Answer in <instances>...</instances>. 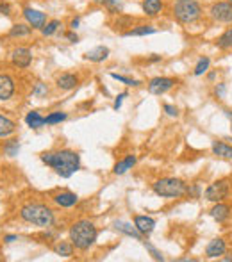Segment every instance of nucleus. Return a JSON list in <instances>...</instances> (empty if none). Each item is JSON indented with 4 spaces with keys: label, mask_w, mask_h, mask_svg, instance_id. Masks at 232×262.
I'll return each mask as SVG.
<instances>
[{
    "label": "nucleus",
    "mask_w": 232,
    "mask_h": 262,
    "mask_svg": "<svg viewBox=\"0 0 232 262\" xmlns=\"http://www.w3.org/2000/svg\"><path fill=\"white\" fill-rule=\"evenodd\" d=\"M157 61H161V55L152 54V57H150V63H157Z\"/></svg>",
    "instance_id": "a18cd8bd"
},
{
    "label": "nucleus",
    "mask_w": 232,
    "mask_h": 262,
    "mask_svg": "<svg viewBox=\"0 0 232 262\" xmlns=\"http://www.w3.org/2000/svg\"><path fill=\"white\" fill-rule=\"evenodd\" d=\"M209 16L218 23H232V4L229 0L215 2L209 7Z\"/></svg>",
    "instance_id": "0eeeda50"
},
{
    "label": "nucleus",
    "mask_w": 232,
    "mask_h": 262,
    "mask_svg": "<svg viewBox=\"0 0 232 262\" xmlns=\"http://www.w3.org/2000/svg\"><path fill=\"white\" fill-rule=\"evenodd\" d=\"M136 161H138V159H136V155L129 153V155H125L122 161H118V163L115 164L113 173H115V175H125L129 169H133V166L136 164Z\"/></svg>",
    "instance_id": "a211bd4d"
},
{
    "label": "nucleus",
    "mask_w": 232,
    "mask_h": 262,
    "mask_svg": "<svg viewBox=\"0 0 232 262\" xmlns=\"http://www.w3.org/2000/svg\"><path fill=\"white\" fill-rule=\"evenodd\" d=\"M65 39H68L70 43H79V36L75 34V31H68V33H65Z\"/></svg>",
    "instance_id": "a19ab883"
},
{
    "label": "nucleus",
    "mask_w": 232,
    "mask_h": 262,
    "mask_svg": "<svg viewBox=\"0 0 232 262\" xmlns=\"http://www.w3.org/2000/svg\"><path fill=\"white\" fill-rule=\"evenodd\" d=\"M33 95L34 97H38V98L47 97V95H49V87H47V84H43V82H36V86L33 87Z\"/></svg>",
    "instance_id": "f704fd0d"
},
{
    "label": "nucleus",
    "mask_w": 232,
    "mask_h": 262,
    "mask_svg": "<svg viewBox=\"0 0 232 262\" xmlns=\"http://www.w3.org/2000/svg\"><path fill=\"white\" fill-rule=\"evenodd\" d=\"M207 77H209V81H213V79H215V77H216V73H215V71H213V73H209V75H207Z\"/></svg>",
    "instance_id": "09e8293b"
},
{
    "label": "nucleus",
    "mask_w": 232,
    "mask_h": 262,
    "mask_svg": "<svg viewBox=\"0 0 232 262\" xmlns=\"http://www.w3.org/2000/svg\"><path fill=\"white\" fill-rule=\"evenodd\" d=\"M68 235H70L72 245L75 246L77 250L86 251L95 245L97 235H99V230H97L93 221H89V219H79V221H75V223L70 227Z\"/></svg>",
    "instance_id": "f03ea898"
},
{
    "label": "nucleus",
    "mask_w": 232,
    "mask_h": 262,
    "mask_svg": "<svg viewBox=\"0 0 232 262\" xmlns=\"http://www.w3.org/2000/svg\"><path fill=\"white\" fill-rule=\"evenodd\" d=\"M20 218L25 221V223L36 225V227H41V229H50L55 221L54 211L45 205V203H25L22 209H20Z\"/></svg>",
    "instance_id": "7ed1b4c3"
},
{
    "label": "nucleus",
    "mask_w": 232,
    "mask_h": 262,
    "mask_svg": "<svg viewBox=\"0 0 232 262\" xmlns=\"http://www.w3.org/2000/svg\"><path fill=\"white\" fill-rule=\"evenodd\" d=\"M79 84V75L75 73H61V75L55 79V86L63 89V91H70L73 87H77Z\"/></svg>",
    "instance_id": "dca6fc26"
},
{
    "label": "nucleus",
    "mask_w": 232,
    "mask_h": 262,
    "mask_svg": "<svg viewBox=\"0 0 232 262\" xmlns=\"http://www.w3.org/2000/svg\"><path fill=\"white\" fill-rule=\"evenodd\" d=\"M231 131H232V125H231Z\"/></svg>",
    "instance_id": "603ef678"
},
{
    "label": "nucleus",
    "mask_w": 232,
    "mask_h": 262,
    "mask_svg": "<svg viewBox=\"0 0 232 262\" xmlns=\"http://www.w3.org/2000/svg\"><path fill=\"white\" fill-rule=\"evenodd\" d=\"M157 33V29L154 25H138V27H133L129 29L127 33H123V36H150V34H155Z\"/></svg>",
    "instance_id": "a878e982"
},
{
    "label": "nucleus",
    "mask_w": 232,
    "mask_h": 262,
    "mask_svg": "<svg viewBox=\"0 0 232 262\" xmlns=\"http://www.w3.org/2000/svg\"><path fill=\"white\" fill-rule=\"evenodd\" d=\"M52 202H54L57 207L70 209V207H73V205H77L79 203V196L72 191H61V193H57V195L52 196Z\"/></svg>",
    "instance_id": "f8f14e48"
},
{
    "label": "nucleus",
    "mask_w": 232,
    "mask_h": 262,
    "mask_svg": "<svg viewBox=\"0 0 232 262\" xmlns=\"http://www.w3.org/2000/svg\"><path fill=\"white\" fill-rule=\"evenodd\" d=\"M123 98H127V91H123V93H120L118 97H116L115 104H113V109L120 111V107H122V104H123Z\"/></svg>",
    "instance_id": "4c0bfd02"
},
{
    "label": "nucleus",
    "mask_w": 232,
    "mask_h": 262,
    "mask_svg": "<svg viewBox=\"0 0 232 262\" xmlns=\"http://www.w3.org/2000/svg\"><path fill=\"white\" fill-rule=\"evenodd\" d=\"M41 163L54 168V171L63 179H70L75 171L81 169V155L73 150H57V152H45L39 155Z\"/></svg>",
    "instance_id": "f257e3e1"
},
{
    "label": "nucleus",
    "mask_w": 232,
    "mask_h": 262,
    "mask_svg": "<svg viewBox=\"0 0 232 262\" xmlns=\"http://www.w3.org/2000/svg\"><path fill=\"white\" fill-rule=\"evenodd\" d=\"M73 248H75V246L72 245V241H70V243H66V241H59V243H55L54 245L55 255H59V257H72Z\"/></svg>",
    "instance_id": "bb28decb"
},
{
    "label": "nucleus",
    "mask_w": 232,
    "mask_h": 262,
    "mask_svg": "<svg viewBox=\"0 0 232 262\" xmlns=\"http://www.w3.org/2000/svg\"><path fill=\"white\" fill-rule=\"evenodd\" d=\"M25 123H27L31 129H41V127L47 125L45 116L41 115L39 111H31V113H27V116H25Z\"/></svg>",
    "instance_id": "5701e85b"
},
{
    "label": "nucleus",
    "mask_w": 232,
    "mask_h": 262,
    "mask_svg": "<svg viewBox=\"0 0 232 262\" xmlns=\"http://www.w3.org/2000/svg\"><path fill=\"white\" fill-rule=\"evenodd\" d=\"M216 47L220 50H231L232 49V27H229L220 38L216 39Z\"/></svg>",
    "instance_id": "cd10ccee"
},
{
    "label": "nucleus",
    "mask_w": 232,
    "mask_h": 262,
    "mask_svg": "<svg viewBox=\"0 0 232 262\" xmlns=\"http://www.w3.org/2000/svg\"><path fill=\"white\" fill-rule=\"evenodd\" d=\"M33 33V27L25 23H15L11 29H9V38H25L29 34Z\"/></svg>",
    "instance_id": "393cba45"
},
{
    "label": "nucleus",
    "mask_w": 232,
    "mask_h": 262,
    "mask_svg": "<svg viewBox=\"0 0 232 262\" xmlns=\"http://www.w3.org/2000/svg\"><path fill=\"white\" fill-rule=\"evenodd\" d=\"M93 4H97V6H105L107 0H93Z\"/></svg>",
    "instance_id": "49530a36"
},
{
    "label": "nucleus",
    "mask_w": 232,
    "mask_h": 262,
    "mask_svg": "<svg viewBox=\"0 0 232 262\" xmlns=\"http://www.w3.org/2000/svg\"><path fill=\"white\" fill-rule=\"evenodd\" d=\"M209 66H211V57H207V55H202V57L197 61V65H195L193 75L200 77V75H204V73H207Z\"/></svg>",
    "instance_id": "c85d7f7f"
},
{
    "label": "nucleus",
    "mask_w": 232,
    "mask_h": 262,
    "mask_svg": "<svg viewBox=\"0 0 232 262\" xmlns=\"http://www.w3.org/2000/svg\"><path fill=\"white\" fill-rule=\"evenodd\" d=\"M0 15L11 16V6H9V2H0Z\"/></svg>",
    "instance_id": "ea45409f"
},
{
    "label": "nucleus",
    "mask_w": 232,
    "mask_h": 262,
    "mask_svg": "<svg viewBox=\"0 0 232 262\" xmlns=\"http://www.w3.org/2000/svg\"><path fill=\"white\" fill-rule=\"evenodd\" d=\"M225 93H227V86L223 84V82H220V84H216V87H215V95L218 97V98H223L225 97Z\"/></svg>",
    "instance_id": "58836bf2"
},
{
    "label": "nucleus",
    "mask_w": 232,
    "mask_h": 262,
    "mask_svg": "<svg viewBox=\"0 0 232 262\" xmlns=\"http://www.w3.org/2000/svg\"><path fill=\"white\" fill-rule=\"evenodd\" d=\"M141 9H143L147 16L154 18L165 9V4H163V0H143L141 2Z\"/></svg>",
    "instance_id": "f3484780"
},
{
    "label": "nucleus",
    "mask_w": 232,
    "mask_h": 262,
    "mask_svg": "<svg viewBox=\"0 0 232 262\" xmlns=\"http://www.w3.org/2000/svg\"><path fill=\"white\" fill-rule=\"evenodd\" d=\"M15 241H18V235L15 234H9L4 237V243H7V245H11V243H15Z\"/></svg>",
    "instance_id": "37998d69"
},
{
    "label": "nucleus",
    "mask_w": 232,
    "mask_h": 262,
    "mask_svg": "<svg viewBox=\"0 0 232 262\" xmlns=\"http://www.w3.org/2000/svg\"><path fill=\"white\" fill-rule=\"evenodd\" d=\"M163 109H165L166 115L171 116V118H177V116H179V109H177V107H175V105L165 104V105H163Z\"/></svg>",
    "instance_id": "e433bc0d"
},
{
    "label": "nucleus",
    "mask_w": 232,
    "mask_h": 262,
    "mask_svg": "<svg viewBox=\"0 0 232 262\" xmlns=\"http://www.w3.org/2000/svg\"><path fill=\"white\" fill-rule=\"evenodd\" d=\"M202 6L197 0H175L171 6V15L182 25L197 23L202 18Z\"/></svg>",
    "instance_id": "20e7f679"
},
{
    "label": "nucleus",
    "mask_w": 232,
    "mask_h": 262,
    "mask_svg": "<svg viewBox=\"0 0 232 262\" xmlns=\"http://www.w3.org/2000/svg\"><path fill=\"white\" fill-rule=\"evenodd\" d=\"M109 49L104 47V45H99V47H95V49L88 50L86 54H84V59L86 61H91V63H104V61L109 59Z\"/></svg>",
    "instance_id": "4468645a"
},
{
    "label": "nucleus",
    "mask_w": 232,
    "mask_h": 262,
    "mask_svg": "<svg viewBox=\"0 0 232 262\" xmlns=\"http://www.w3.org/2000/svg\"><path fill=\"white\" fill-rule=\"evenodd\" d=\"M113 29L115 31H120V33H127L129 29H133L134 25V16H129V15H116V18L113 20Z\"/></svg>",
    "instance_id": "6ab92c4d"
},
{
    "label": "nucleus",
    "mask_w": 232,
    "mask_h": 262,
    "mask_svg": "<svg viewBox=\"0 0 232 262\" xmlns=\"http://www.w3.org/2000/svg\"><path fill=\"white\" fill-rule=\"evenodd\" d=\"M175 84H177V81L171 79V77H154L149 81V91L152 95L161 97V95L168 93Z\"/></svg>",
    "instance_id": "6e6552de"
},
{
    "label": "nucleus",
    "mask_w": 232,
    "mask_h": 262,
    "mask_svg": "<svg viewBox=\"0 0 232 262\" xmlns=\"http://www.w3.org/2000/svg\"><path fill=\"white\" fill-rule=\"evenodd\" d=\"M229 2H231V4H232V0H229Z\"/></svg>",
    "instance_id": "3c124183"
},
{
    "label": "nucleus",
    "mask_w": 232,
    "mask_h": 262,
    "mask_svg": "<svg viewBox=\"0 0 232 262\" xmlns=\"http://www.w3.org/2000/svg\"><path fill=\"white\" fill-rule=\"evenodd\" d=\"M134 227L139 230L141 235H150L155 229V219L152 216H141V214H136L134 216Z\"/></svg>",
    "instance_id": "ddd939ff"
},
{
    "label": "nucleus",
    "mask_w": 232,
    "mask_h": 262,
    "mask_svg": "<svg viewBox=\"0 0 232 262\" xmlns=\"http://www.w3.org/2000/svg\"><path fill=\"white\" fill-rule=\"evenodd\" d=\"M15 91H17L15 79L11 75H7V73H0V102L13 98Z\"/></svg>",
    "instance_id": "9b49d317"
},
{
    "label": "nucleus",
    "mask_w": 232,
    "mask_h": 262,
    "mask_svg": "<svg viewBox=\"0 0 232 262\" xmlns=\"http://www.w3.org/2000/svg\"><path fill=\"white\" fill-rule=\"evenodd\" d=\"M0 157H2V153H0Z\"/></svg>",
    "instance_id": "864d4df0"
},
{
    "label": "nucleus",
    "mask_w": 232,
    "mask_h": 262,
    "mask_svg": "<svg viewBox=\"0 0 232 262\" xmlns=\"http://www.w3.org/2000/svg\"><path fill=\"white\" fill-rule=\"evenodd\" d=\"M229 216H231V207H229L227 203L218 202L215 207L211 209V218L215 219V221H218V223H223V221H227V219H229Z\"/></svg>",
    "instance_id": "aec40b11"
},
{
    "label": "nucleus",
    "mask_w": 232,
    "mask_h": 262,
    "mask_svg": "<svg viewBox=\"0 0 232 262\" xmlns=\"http://www.w3.org/2000/svg\"><path fill=\"white\" fill-rule=\"evenodd\" d=\"M227 251V243L221 237H216V239H213L207 245V248H205V255L209 257V259H216V257H221L225 255Z\"/></svg>",
    "instance_id": "2eb2a0df"
},
{
    "label": "nucleus",
    "mask_w": 232,
    "mask_h": 262,
    "mask_svg": "<svg viewBox=\"0 0 232 262\" xmlns=\"http://www.w3.org/2000/svg\"><path fill=\"white\" fill-rule=\"evenodd\" d=\"M225 115H227V118H231V121H232V111H225Z\"/></svg>",
    "instance_id": "de8ad7c7"
},
{
    "label": "nucleus",
    "mask_w": 232,
    "mask_h": 262,
    "mask_svg": "<svg viewBox=\"0 0 232 262\" xmlns=\"http://www.w3.org/2000/svg\"><path fill=\"white\" fill-rule=\"evenodd\" d=\"M188 195H191V196L199 198L200 196V186L199 184H193V186L188 187Z\"/></svg>",
    "instance_id": "79ce46f5"
},
{
    "label": "nucleus",
    "mask_w": 232,
    "mask_h": 262,
    "mask_svg": "<svg viewBox=\"0 0 232 262\" xmlns=\"http://www.w3.org/2000/svg\"><path fill=\"white\" fill-rule=\"evenodd\" d=\"M211 148H213V153L218 155V157L232 159V147L231 145H227V143H223V141H213Z\"/></svg>",
    "instance_id": "b1692460"
},
{
    "label": "nucleus",
    "mask_w": 232,
    "mask_h": 262,
    "mask_svg": "<svg viewBox=\"0 0 232 262\" xmlns=\"http://www.w3.org/2000/svg\"><path fill=\"white\" fill-rule=\"evenodd\" d=\"M111 79H115V81L122 82L125 86H131V87H138L141 86V81H136V79H131V77H125V75H120V73H109Z\"/></svg>",
    "instance_id": "2f4dec72"
},
{
    "label": "nucleus",
    "mask_w": 232,
    "mask_h": 262,
    "mask_svg": "<svg viewBox=\"0 0 232 262\" xmlns=\"http://www.w3.org/2000/svg\"><path fill=\"white\" fill-rule=\"evenodd\" d=\"M68 118L66 113H63V111H55V113H50L49 116H45V121H47V125H57V123H61Z\"/></svg>",
    "instance_id": "7c9ffc66"
},
{
    "label": "nucleus",
    "mask_w": 232,
    "mask_h": 262,
    "mask_svg": "<svg viewBox=\"0 0 232 262\" xmlns=\"http://www.w3.org/2000/svg\"><path fill=\"white\" fill-rule=\"evenodd\" d=\"M59 27H61V22H59V20H50V22L45 23V27L41 29V34L49 38V36H52V34L57 33V31H59Z\"/></svg>",
    "instance_id": "72a5a7b5"
},
{
    "label": "nucleus",
    "mask_w": 232,
    "mask_h": 262,
    "mask_svg": "<svg viewBox=\"0 0 232 262\" xmlns=\"http://www.w3.org/2000/svg\"><path fill=\"white\" fill-rule=\"evenodd\" d=\"M152 191L161 198H181L188 195V184L175 177H166L152 184Z\"/></svg>",
    "instance_id": "39448f33"
},
{
    "label": "nucleus",
    "mask_w": 232,
    "mask_h": 262,
    "mask_svg": "<svg viewBox=\"0 0 232 262\" xmlns=\"http://www.w3.org/2000/svg\"><path fill=\"white\" fill-rule=\"evenodd\" d=\"M113 227H115L118 232L129 235V237H134L136 241H143V235L139 234V230L136 229V227H133L131 223H127V221H115Z\"/></svg>",
    "instance_id": "412c9836"
},
{
    "label": "nucleus",
    "mask_w": 232,
    "mask_h": 262,
    "mask_svg": "<svg viewBox=\"0 0 232 262\" xmlns=\"http://www.w3.org/2000/svg\"><path fill=\"white\" fill-rule=\"evenodd\" d=\"M225 261H227V262H231V261H232V257H225Z\"/></svg>",
    "instance_id": "8fccbe9b"
},
{
    "label": "nucleus",
    "mask_w": 232,
    "mask_h": 262,
    "mask_svg": "<svg viewBox=\"0 0 232 262\" xmlns=\"http://www.w3.org/2000/svg\"><path fill=\"white\" fill-rule=\"evenodd\" d=\"M143 245H145V248H147V250L150 251V255H152V259H154V261H165V257H163V253H161L159 250H157V248H155V246H152L149 243V241H143Z\"/></svg>",
    "instance_id": "c9c22d12"
},
{
    "label": "nucleus",
    "mask_w": 232,
    "mask_h": 262,
    "mask_svg": "<svg viewBox=\"0 0 232 262\" xmlns=\"http://www.w3.org/2000/svg\"><path fill=\"white\" fill-rule=\"evenodd\" d=\"M15 131H17V123H15L11 118L0 115V137L13 136V134H15Z\"/></svg>",
    "instance_id": "4be33fe9"
},
{
    "label": "nucleus",
    "mask_w": 232,
    "mask_h": 262,
    "mask_svg": "<svg viewBox=\"0 0 232 262\" xmlns=\"http://www.w3.org/2000/svg\"><path fill=\"white\" fill-rule=\"evenodd\" d=\"M22 15H23V18H25V22H27L33 29H38V31H41V29L45 27V23L49 22V20H47V13L33 9V7H23Z\"/></svg>",
    "instance_id": "9d476101"
},
{
    "label": "nucleus",
    "mask_w": 232,
    "mask_h": 262,
    "mask_svg": "<svg viewBox=\"0 0 232 262\" xmlns=\"http://www.w3.org/2000/svg\"><path fill=\"white\" fill-rule=\"evenodd\" d=\"M229 189H231V184H229V180L227 179H220V180L213 182L207 189H205L204 196L205 200H209V202H223L227 198V195H229Z\"/></svg>",
    "instance_id": "423d86ee"
},
{
    "label": "nucleus",
    "mask_w": 232,
    "mask_h": 262,
    "mask_svg": "<svg viewBox=\"0 0 232 262\" xmlns=\"http://www.w3.org/2000/svg\"><path fill=\"white\" fill-rule=\"evenodd\" d=\"M79 25H81V18H73L72 22H70V29H72V31H75Z\"/></svg>",
    "instance_id": "c03bdc74"
},
{
    "label": "nucleus",
    "mask_w": 232,
    "mask_h": 262,
    "mask_svg": "<svg viewBox=\"0 0 232 262\" xmlns=\"http://www.w3.org/2000/svg\"><path fill=\"white\" fill-rule=\"evenodd\" d=\"M18 152H20V141L18 139H9V141H6V145H4V153H6L7 157H17Z\"/></svg>",
    "instance_id": "c756f323"
},
{
    "label": "nucleus",
    "mask_w": 232,
    "mask_h": 262,
    "mask_svg": "<svg viewBox=\"0 0 232 262\" xmlns=\"http://www.w3.org/2000/svg\"><path fill=\"white\" fill-rule=\"evenodd\" d=\"M105 9L109 15H122L123 13V2L122 0H107V4H105Z\"/></svg>",
    "instance_id": "473e14b6"
},
{
    "label": "nucleus",
    "mask_w": 232,
    "mask_h": 262,
    "mask_svg": "<svg viewBox=\"0 0 232 262\" xmlns=\"http://www.w3.org/2000/svg\"><path fill=\"white\" fill-rule=\"evenodd\" d=\"M11 63L20 70H25L33 63V52L29 47H17L11 52Z\"/></svg>",
    "instance_id": "1a4fd4ad"
}]
</instances>
